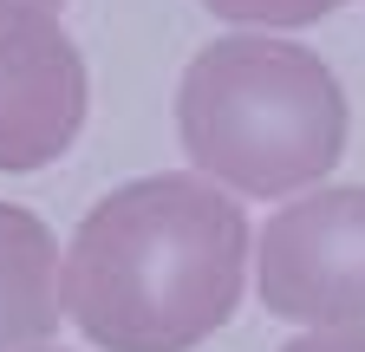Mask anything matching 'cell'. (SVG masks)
<instances>
[{
    "label": "cell",
    "instance_id": "obj_6",
    "mask_svg": "<svg viewBox=\"0 0 365 352\" xmlns=\"http://www.w3.org/2000/svg\"><path fill=\"white\" fill-rule=\"evenodd\" d=\"M202 7L222 20H248V26H313L346 0H202Z\"/></svg>",
    "mask_w": 365,
    "mask_h": 352
},
{
    "label": "cell",
    "instance_id": "obj_3",
    "mask_svg": "<svg viewBox=\"0 0 365 352\" xmlns=\"http://www.w3.org/2000/svg\"><path fill=\"white\" fill-rule=\"evenodd\" d=\"M261 300L274 320L359 326L365 320V183L313 190L261 229Z\"/></svg>",
    "mask_w": 365,
    "mask_h": 352
},
{
    "label": "cell",
    "instance_id": "obj_5",
    "mask_svg": "<svg viewBox=\"0 0 365 352\" xmlns=\"http://www.w3.org/2000/svg\"><path fill=\"white\" fill-rule=\"evenodd\" d=\"M59 242L33 209L0 202V352H39L53 339L59 300Z\"/></svg>",
    "mask_w": 365,
    "mask_h": 352
},
{
    "label": "cell",
    "instance_id": "obj_7",
    "mask_svg": "<svg viewBox=\"0 0 365 352\" xmlns=\"http://www.w3.org/2000/svg\"><path fill=\"white\" fill-rule=\"evenodd\" d=\"M281 352H365V326H327V333H307Z\"/></svg>",
    "mask_w": 365,
    "mask_h": 352
},
{
    "label": "cell",
    "instance_id": "obj_2",
    "mask_svg": "<svg viewBox=\"0 0 365 352\" xmlns=\"http://www.w3.org/2000/svg\"><path fill=\"white\" fill-rule=\"evenodd\" d=\"M176 130L196 170L242 196L319 183L346 150V92L327 59L287 39L235 33L190 59L176 85Z\"/></svg>",
    "mask_w": 365,
    "mask_h": 352
},
{
    "label": "cell",
    "instance_id": "obj_4",
    "mask_svg": "<svg viewBox=\"0 0 365 352\" xmlns=\"http://www.w3.org/2000/svg\"><path fill=\"white\" fill-rule=\"evenodd\" d=\"M85 124V59L26 0H0V176L59 163Z\"/></svg>",
    "mask_w": 365,
    "mask_h": 352
},
{
    "label": "cell",
    "instance_id": "obj_1",
    "mask_svg": "<svg viewBox=\"0 0 365 352\" xmlns=\"http://www.w3.org/2000/svg\"><path fill=\"white\" fill-rule=\"evenodd\" d=\"M248 268V215L196 176H137L91 202L59 300L105 352H190L228 326Z\"/></svg>",
    "mask_w": 365,
    "mask_h": 352
},
{
    "label": "cell",
    "instance_id": "obj_8",
    "mask_svg": "<svg viewBox=\"0 0 365 352\" xmlns=\"http://www.w3.org/2000/svg\"><path fill=\"white\" fill-rule=\"evenodd\" d=\"M26 7H46V14H59V7H66V0H26Z\"/></svg>",
    "mask_w": 365,
    "mask_h": 352
},
{
    "label": "cell",
    "instance_id": "obj_9",
    "mask_svg": "<svg viewBox=\"0 0 365 352\" xmlns=\"http://www.w3.org/2000/svg\"><path fill=\"white\" fill-rule=\"evenodd\" d=\"M39 352H53V346H39Z\"/></svg>",
    "mask_w": 365,
    "mask_h": 352
}]
</instances>
